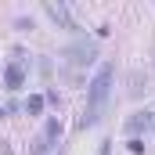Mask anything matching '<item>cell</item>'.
<instances>
[{"instance_id": "cell-1", "label": "cell", "mask_w": 155, "mask_h": 155, "mask_svg": "<svg viewBox=\"0 0 155 155\" xmlns=\"http://www.w3.org/2000/svg\"><path fill=\"white\" fill-rule=\"evenodd\" d=\"M112 79H116V65H101V69H97V76L90 79V87H87V108H83L79 126L101 123L105 105H108V94H112Z\"/></svg>"}, {"instance_id": "cell-2", "label": "cell", "mask_w": 155, "mask_h": 155, "mask_svg": "<svg viewBox=\"0 0 155 155\" xmlns=\"http://www.w3.org/2000/svg\"><path fill=\"white\" fill-rule=\"evenodd\" d=\"M61 58L69 61V65H94L97 61V43H90V40H79V43H69L65 51H61Z\"/></svg>"}, {"instance_id": "cell-3", "label": "cell", "mask_w": 155, "mask_h": 155, "mask_svg": "<svg viewBox=\"0 0 155 155\" xmlns=\"http://www.w3.org/2000/svg\"><path fill=\"white\" fill-rule=\"evenodd\" d=\"M43 11H47V15H51V18H54V22H58L61 29H69V33H79V25L72 22V15H69V7H65L61 0H58V4H54V0H47V4H43Z\"/></svg>"}, {"instance_id": "cell-4", "label": "cell", "mask_w": 155, "mask_h": 155, "mask_svg": "<svg viewBox=\"0 0 155 155\" xmlns=\"http://www.w3.org/2000/svg\"><path fill=\"white\" fill-rule=\"evenodd\" d=\"M4 87L7 90H22L25 87V61H11L4 69Z\"/></svg>"}, {"instance_id": "cell-5", "label": "cell", "mask_w": 155, "mask_h": 155, "mask_svg": "<svg viewBox=\"0 0 155 155\" xmlns=\"http://www.w3.org/2000/svg\"><path fill=\"white\" fill-rule=\"evenodd\" d=\"M58 137H61V119H58V116H47V123H43V134H40V141H43L47 148H54V144H58Z\"/></svg>"}, {"instance_id": "cell-6", "label": "cell", "mask_w": 155, "mask_h": 155, "mask_svg": "<svg viewBox=\"0 0 155 155\" xmlns=\"http://www.w3.org/2000/svg\"><path fill=\"white\" fill-rule=\"evenodd\" d=\"M148 126H152V112H134V116L126 119V134H130V137H137V134L148 130Z\"/></svg>"}, {"instance_id": "cell-7", "label": "cell", "mask_w": 155, "mask_h": 155, "mask_svg": "<svg viewBox=\"0 0 155 155\" xmlns=\"http://www.w3.org/2000/svg\"><path fill=\"white\" fill-rule=\"evenodd\" d=\"M43 105H47V101H43V94H29L22 108H25V116H40V112H43Z\"/></svg>"}, {"instance_id": "cell-8", "label": "cell", "mask_w": 155, "mask_h": 155, "mask_svg": "<svg viewBox=\"0 0 155 155\" xmlns=\"http://www.w3.org/2000/svg\"><path fill=\"white\" fill-rule=\"evenodd\" d=\"M126 148H130L134 155H144V141H141V137H130V141H126Z\"/></svg>"}, {"instance_id": "cell-9", "label": "cell", "mask_w": 155, "mask_h": 155, "mask_svg": "<svg viewBox=\"0 0 155 155\" xmlns=\"http://www.w3.org/2000/svg\"><path fill=\"white\" fill-rule=\"evenodd\" d=\"M141 90H144V87H141V72H134V87H130V94L141 97Z\"/></svg>"}, {"instance_id": "cell-10", "label": "cell", "mask_w": 155, "mask_h": 155, "mask_svg": "<svg viewBox=\"0 0 155 155\" xmlns=\"http://www.w3.org/2000/svg\"><path fill=\"white\" fill-rule=\"evenodd\" d=\"M43 101H47V105H61V97H58V90H47V94H43Z\"/></svg>"}, {"instance_id": "cell-11", "label": "cell", "mask_w": 155, "mask_h": 155, "mask_svg": "<svg viewBox=\"0 0 155 155\" xmlns=\"http://www.w3.org/2000/svg\"><path fill=\"white\" fill-rule=\"evenodd\" d=\"M108 152H112V141H101V152L97 155H108Z\"/></svg>"}, {"instance_id": "cell-12", "label": "cell", "mask_w": 155, "mask_h": 155, "mask_svg": "<svg viewBox=\"0 0 155 155\" xmlns=\"http://www.w3.org/2000/svg\"><path fill=\"white\" fill-rule=\"evenodd\" d=\"M0 155H11V144L7 141H0Z\"/></svg>"}, {"instance_id": "cell-13", "label": "cell", "mask_w": 155, "mask_h": 155, "mask_svg": "<svg viewBox=\"0 0 155 155\" xmlns=\"http://www.w3.org/2000/svg\"><path fill=\"white\" fill-rule=\"evenodd\" d=\"M4 116H7V108H0V119H4Z\"/></svg>"}]
</instances>
